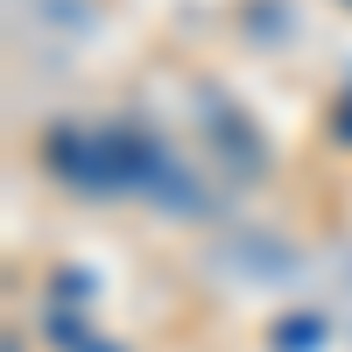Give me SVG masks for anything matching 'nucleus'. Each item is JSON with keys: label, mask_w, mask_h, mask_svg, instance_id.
Returning a JSON list of instances; mask_svg holds the SVG:
<instances>
[{"label": "nucleus", "mask_w": 352, "mask_h": 352, "mask_svg": "<svg viewBox=\"0 0 352 352\" xmlns=\"http://www.w3.org/2000/svg\"><path fill=\"white\" fill-rule=\"evenodd\" d=\"M8 352H21V338H8Z\"/></svg>", "instance_id": "1"}]
</instances>
